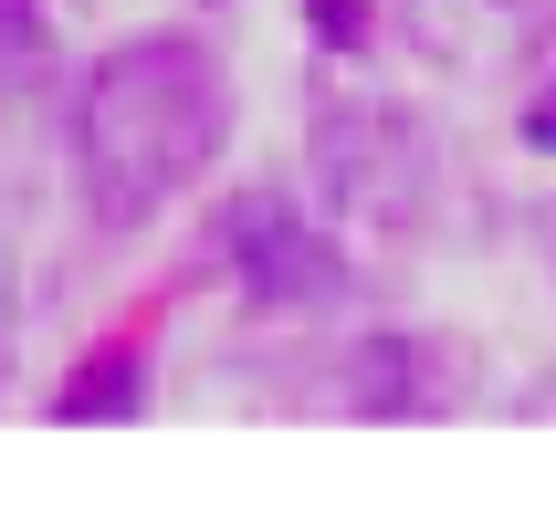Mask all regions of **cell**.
Here are the masks:
<instances>
[{
  "mask_svg": "<svg viewBox=\"0 0 556 513\" xmlns=\"http://www.w3.org/2000/svg\"><path fill=\"white\" fill-rule=\"evenodd\" d=\"M231 148V63L200 31L116 42L74 85V179L94 231H148L200 168Z\"/></svg>",
  "mask_w": 556,
  "mask_h": 513,
  "instance_id": "obj_1",
  "label": "cell"
},
{
  "mask_svg": "<svg viewBox=\"0 0 556 513\" xmlns=\"http://www.w3.org/2000/svg\"><path fill=\"white\" fill-rule=\"evenodd\" d=\"M305 157L326 220H346V231H420L441 200V148L420 137V116L368 105V94H326Z\"/></svg>",
  "mask_w": 556,
  "mask_h": 513,
  "instance_id": "obj_2",
  "label": "cell"
},
{
  "mask_svg": "<svg viewBox=\"0 0 556 513\" xmlns=\"http://www.w3.org/2000/svg\"><path fill=\"white\" fill-rule=\"evenodd\" d=\"M211 252H220V283L252 315H326V304H346V242L294 189H231Z\"/></svg>",
  "mask_w": 556,
  "mask_h": 513,
  "instance_id": "obj_3",
  "label": "cell"
},
{
  "mask_svg": "<svg viewBox=\"0 0 556 513\" xmlns=\"http://www.w3.org/2000/svg\"><path fill=\"white\" fill-rule=\"evenodd\" d=\"M472 398V346L463 335H357L337 357V377L315 388V409L337 420H441Z\"/></svg>",
  "mask_w": 556,
  "mask_h": 513,
  "instance_id": "obj_4",
  "label": "cell"
},
{
  "mask_svg": "<svg viewBox=\"0 0 556 513\" xmlns=\"http://www.w3.org/2000/svg\"><path fill=\"white\" fill-rule=\"evenodd\" d=\"M400 31H409V53H420V63L463 74V85L515 74V63L535 53V11H526V0H409Z\"/></svg>",
  "mask_w": 556,
  "mask_h": 513,
  "instance_id": "obj_5",
  "label": "cell"
},
{
  "mask_svg": "<svg viewBox=\"0 0 556 513\" xmlns=\"http://www.w3.org/2000/svg\"><path fill=\"white\" fill-rule=\"evenodd\" d=\"M148 409V346L137 335H94L85 357L63 367V388H53V420L63 429H85V420H137Z\"/></svg>",
  "mask_w": 556,
  "mask_h": 513,
  "instance_id": "obj_6",
  "label": "cell"
},
{
  "mask_svg": "<svg viewBox=\"0 0 556 513\" xmlns=\"http://www.w3.org/2000/svg\"><path fill=\"white\" fill-rule=\"evenodd\" d=\"M53 85V11L42 0H0V116L42 105Z\"/></svg>",
  "mask_w": 556,
  "mask_h": 513,
  "instance_id": "obj_7",
  "label": "cell"
},
{
  "mask_svg": "<svg viewBox=\"0 0 556 513\" xmlns=\"http://www.w3.org/2000/svg\"><path fill=\"white\" fill-rule=\"evenodd\" d=\"M305 31L326 53H368L378 42V0H305Z\"/></svg>",
  "mask_w": 556,
  "mask_h": 513,
  "instance_id": "obj_8",
  "label": "cell"
},
{
  "mask_svg": "<svg viewBox=\"0 0 556 513\" xmlns=\"http://www.w3.org/2000/svg\"><path fill=\"white\" fill-rule=\"evenodd\" d=\"M515 137H526L535 157H556V63H546V74L526 85V116H515Z\"/></svg>",
  "mask_w": 556,
  "mask_h": 513,
  "instance_id": "obj_9",
  "label": "cell"
},
{
  "mask_svg": "<svg viewBox=\"0 0 556 513\" xmlns=\"http://www.w3.org/2000/svg\"><path fill=\"white\" fill-rule=\"evenodd\" d=\"M535 409H546V420H556V377H546V388H535Z\"/></svg>",
  "mask_w": 556,
  "mask_h": 513,
  "instance_id": "obj_10",
  "label": "cell"
},
{
  "mask_svg": "<svg viewBox=\"0 0 556 513\" xmlns=\"http://www.w3.org/2000/svg\"><path fill=\"white\" fill-rule=\"evenodd\" d=\"M546 242H556V210H546Z\"/></svg>",
  "mask_w": 556,
  "mask_h": 513,
  "instance_id": "obj_11",
  "label": "cell"
}]
</instances>
